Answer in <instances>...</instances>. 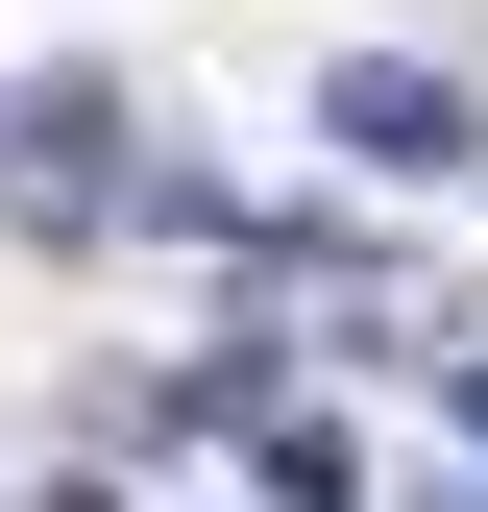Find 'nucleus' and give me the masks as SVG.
<instances>
[{
    "label": "nucleus",
    "instance_id": "obj_1",
    "mask_svg": "<svg viewBox=\"0 0 488 512\" xmlns=\"http://www.w3.org/2000/svg\"><path fill=\"white\" fill-rule=\"evenodd\" d=\"M0 220H25V244H98L122 220V98L98 74H49L25 122H0Z\"/></svg>",
    "mask_w": 488,
    "mask_h": 512
},
{
    "label": "nucleus",
    "instance_id": "obj_2",
    "mask_svg": "<svg viewBox=\"0 0 488 512\" xmlns=\"http://www.w3.org/2000/svg\"><path fill=\"white\" fill-rule=\"evenodd\" d=\"M318 122H342V171H488V122H464V74H440V49H342V74H318Z\"/></svg>",
    "mask_w": 488,
    "mask_h": 512
},
{
    "label": "nucleus",
    "instance_id": "obj_3",
    "mask_svg": "<svg viewBox=\"0 0 488 512\" xmlns=\"http://www.w3.org/2000/svg\"><path fill=\"white\" fill-rule=\"evenodd\" d=\"M464 415H488V391H464Z\"/></svg>",
    "mask_w": 488,
    "mask_h": 512
}]
</instances>
